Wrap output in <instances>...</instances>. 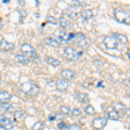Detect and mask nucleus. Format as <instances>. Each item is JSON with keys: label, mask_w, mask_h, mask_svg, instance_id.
<instances>
[{"label": "nucleus", "mask_w": 130, "mask_h": 130, "mask_svg": "<svg viewBox=\"0 0 130 130\" xmlns=\"http://www.w3.org/2000/svg\"><path fill=\"white\" fill-rule=\"evenodd\" d=\"M103 43H104V45L106 46V48L110 49V50L117 49V48H118V45H119L118 42L112 37H106L103 40Z\"/></svg>", "instance_id": "5"}, {"label": "nucleus", "mask_w": 130, "mask_h": 130, "mask_svg": "<svg viewBox=\"0 0 130 130\" xmlns=\"http://www.w3.org/2000/svg\"><path fill=\"white\" fill-rule=\"evenodd\" d=\"M0 124L3 125L5 127H8L9 129H13L14 128V124L9 118L6 117H2L0 119Z\"/></svg>", "instance_id": "14"}, {"label": "nucleus", "mask_w": 130, "mask_h": 130, "mask_svg": "<svg viewBox=\"0 0 130 130\" xmlns=\"http://www.w3.org/2000/svg\"><path fill=\"white\" fill-rule=\"evenodd\" d=\"M46 62L53 67H59L61 65L60 61H58L57 59H56V58L52 57V56H47V58H46Z\"/></svg>", "instance_id": "20"}, {"label": "nucleus", "mask_w": 130, "mask_h": 130, "mask_svg": "<svg viewBox=\"0 0 130 130\" xmlns=\"http://www.w3.org/2000/svg\"><path fill=\"white\" fill-rule=\"evenodd\" d=\"M21 51L22 53L28 56H35L37 54V51H36L35 48L33 46H31L29 43H24L22 46H21Z\"/></svg>", "instance_id": "7"}, {"label": "nucleus", "mask_w": 130, "mask_h": 130, "mask_svg": "<svg viewBox=\"0 0 130 130\" xmlns=\"http://www.w3.org/2000/svg\"><path fill=\"white\" fill-rule=\"evenodd\" d=\"M11 100V95L5 91L0 92V103H8Z\"/></svg>", "instance_id": "15"}, {"label": "nucleus", "mask_w": 130, "mask_h": 130, "mask_svg": "<svg viewBox=\"0 0 130 130\" xmlns=\"http://www.w3.org/2000/svg\"><path fill=\"white\" fill-rule=\"evenodd\" d=\"M63 117V115L61 112H54L52 114H50L49 115V120L50 121H53L56 120H59V119H62Z\"/></svg>", "instance_id": "22"}, {"label": "nucleus", "mask_w": 130, "mask_h": 130, "mask_svg": "<svg viewBox=\"0 0 130 130\" xmlns=\"http://www.w3.org/2000/svg\"><path fill=\"white\" fill-rule=\"evenodd\" d=\"M70 5L73 7H78V6H82L83 5H85V2H82V1H77V0H72L70 2Z\"/></svg>", "instance_id": "27"}, {"label": "nucleus", "mask_w": 130, "mask_h": 130, "mask_svg": "<svg viewBox=\"0 0 130 130\" xmlns=\"http://www.w3.org/2000/svg\"><path fill=\"white\" fill-rule=\"evenodd\" d=\"M1 83H2V82H1V79H0V86H1Z\"/></svg>", "instance_id": "39"}, {"label": "nucleus", "mask_w": 130, "mask_h": 130, "mask_svg": "<svg viewBox=\"0 0 130 130\" xmlns=\"http://www.w3.org/2000/svg\"><path fill=\"white\" fill-rule=\"evenodd\" d=\"M43 128V123L42 121H37L32 127L33 130H42Z\"/></svg>", "instance_id": "28"}, {"label": "nucleus", "mask_w": 130, "mask_h": 130, "mask_svg": "<svg viewBox=\"0 0 130 130\" xmlns=\"http://www.w3.org/2000/svg\"><path fill=\"white\" fill-rule=\"evenodd\" d=\"M61 113H62V115H70L71 114V110L70 108H68V107L66 106H62L61 107Z\"/></svg>", "instance_id": "29"}, {"label": "nucleus", "mask_w": 130, "mask_h": 130, "mask_svg": "<svg viewBox=\"0 0 130 130\" xmlns=\"http://www.w3.org/2000/svg\"><path fill=\"white\" fill-rule=\"evenodd\" d=\"M81 16L84 20L91 19V18L94 17L93 11H92L91 10H82V11H81Z\"/></svg>", "instance_id": "19"}, {"label": "nucleus", "mask_w": 130, "mask_h": 130, "mask_svg": "<svg viewBox=\"0 0 130 130\" xmlns=\"http://www.w3.org/2000/svg\"><path fill=\"white\" fill-rule=\"evenodd\" d=\"M67 130H82V127L77 124H71L67 127Z\"/></svg>", "instance_id": "31"}, {"label": "nucleus", "mask_w": 130, "mask_h": 130, "mask_svg": "<svg viewBox=\"0 0 130 130\" xmlns=\"http://www.w3.org/2000/svg\"><path fill=\"white\" fill-rule=\"evenodd\" d=\"M15 59L18 61V62L22 64H28L30 63V59L24 55H17Z\"/></svg>", "instance_id": "21"}, {"label": "nucleus", "mask_w": 130, "mask_h": 130, "mask_svg": "<svg viewBox=\"0 0 130 130\" xmlns=\"http://www.w3.org/2000/svg\"><path fill=\"white\" fill-rule=\"evenodd\" d=\"M9 2H10V1H8V0H4L3 3H4V4H7V3H9Z\"/></svg>", "instance_id": "37"}, {"label": "nucleus", "mask_w": 130, "mask_h": 130, "mask_svg": "<svg viewBox=\"0 0 130 130\" xmlns=\"http://www.w3.org/2000/svg\"><path fill=\"white\" fill-rule=\"evenodd\" d=\"M76 100L83 104H87L89 102V96L86 93H78L76 95Z\"/></svg>", "instance_id": "12"}, {"label": "nucleus", "mask_w": 130, "mask_h": 130, "mask_svg": "<svg viewBox=\"0 0 130 130\" xmlns=\"http://www.w3.org/2000/svg\"><path fill=\"white\" fill-rule=\"evenodd\" d=\"M2 26H3V25H2V20H1V18H0V29L2 28Z\"/></svg>", "instance_id": "38"}, {"label": "nucleus", "mask_w": 130, "mask_h": 130, "mask_svg": "<svg viewBox=\"0 0 130 130\" xmlns=\"http://www.w3.org/2000/svg\"><path fill=\"white\" fill-rule=\"evenodd\" d=\"M107 121H108V119L98 117V118L94 119L93 121H92V125H93V127H95V128L101 130V129L104 128V127L107 125Z\"/></svg>", "instance_id": "6"}, {"label": "nucleus", "mask_w": 130, "mask_h": 130, "mask_svg": "<svg viewBox=\"0 0 130 130\" xmlns=\"http://www.w3.org/2000/svg\"><path fill=\"white\" fill-rule=\"evenodd\" d=\"M63 55L67 59L71 61H76L79 58V53L72 47H66L63 50Z\"/></svg>", "instance_id": "3"}, {"label": "nucleus", "mask_w": 130, "mask_h": 130, "mask_svg": "<svg viewBox=\"0 0 130 130\" xmlns=\"http://www.w3.org/2000/svg\"><path fill=\"white\" fill-rule=\"evenodd\" d=\"M0 130H9V129H7V128H6V127H4L3 125L0 124Z\"/></svg>", "instance_id": "35"}, {"label": "nucleus", "mask_w": 130, "mask_h": 130, "mask_svg": "<svg viewBox=\"0 0 130 130\" xmlns=\"http://www.w3.org/2000/svg\"><path fill=\"white\" fill-rule=\"evenodd\" d=\"M71 114L74 115V116H80V115H82V111H81L80 108H75L71 111Z\"/></svg>", "instance_id": "32"}, {"label": "nucleus", "mask_w": 130, "mask_h": 130, "mask_svg": "<svg viewBox=\"0 0 130 130\" xmlns=\"http://www.w3.org/2000/svg\"><path fill=\"white\" fill-rule=\"evenodd\" d=\"M104 83V82H99V83H98V84H97V87L99 88V87H102V88H104L105 87V86L104 85H102Z\"/></svg>", "instance_id": "34"}, {"label": "nucleus", "mask_w": 130, "mask_h": 130, "mask_svg": "<svg viewBox=\"0 0 130 130\" xmlns=\"http://www.w3.org/2000/svg\"><path fill=\"white\" fill-rule=\"evenodd\" d=\"M69 85H70L69 82L64 80V79H59V80H57V82H56V89L61 92L65 91V90L69 88Z\"/></svg>", "instance_id": "10"}, {"label": "nucleus", "mask_w": 130, "mask_h": 130, "mask_svg": "<svg viewBox=\"0 0 130 130\" xmlns=\"http://www.w3.org/2000/svg\"><path fill=\"white\" fill-rule=\"evenodd\" d=\"M22 89L24 90L27 95H31V96L37 95L39 91V88L36 84H34V83H30V82L24 83V84L22 85Z\"/></svg>", "instance_id": "1"}, {"label": "nucleus", "mask_w": 130, "mask_h": 130, "mask_svg": "<svg viewBox=\"0 0 130 130\" xmlns=\"http://www.w3.org/2000/svg\"><path fill=\"white\" fill-rule=\"evenodd\" d=\"M57 127L59 129H64L66 128V123L64 122V121H61L57 124Z\"/></svg>", "instance_id": "33"}, {"label": "nucleus", "mask_w": 130, "mask_h": 130, "mask_svg": "<svg viewBox=\"0 0 130 130\" xmlns=\"http://www.w3.org/2000/svg\"><path fill=\"white\" fill-rule=\"evenodd\" d=\"M61 75H62V77H64L65 79H68V80H71V79H74L75 76V74L73 70H62V72H61Z\"/></svg>", "instance_id": "13"}, {"label": "nucleus", "mask_w": 130, "mask_h": 130, "mask_svg": "<svg viewBox=\"0 0 130 130\" xmlns=\"http://www.w3.org/2000/svg\"><path fill=\"white\" fill-rule=\"evenodd\" d=\"M10 108H11V105L9 103H0V111L2 112L9 110Z\"/></svg>", "instance_id": "26"}, {"label": "nucleus", "mask_w": 130, "mask_h": 130, "mask_svg": "<svg viewBox=\"0 0 130 130\" xmlns=\"http://www.w3.org/2000/svg\"><path fill=\"white\" fill-rule=\"evenodd\" d=\"M111 37H114V38L116 40L117 42H120V43H123V44H126V43H127V42H128V39H127V37H126V36L122 35V34H119V33H112V35H111Z\"/></svg>", "instance_id": "11"}, {"label": "nucleus", "mask_w": 130, "mask_h": 130, "mask_svg": "<svg viewBox=\"0 0 130 130\" xmlns=\"http://www.w3.org/2000/svg\"><path fill=\"white\" fill-rule=\"evenodd\" d=\"M73 41H74L79 47L84 48L88 46V44L86 43V37L83 32H78V33H76V34H75Z\"/></svg>", "instance_id": "4"}, {"label": "nucleus", "mask_w": 130, "mask_h": 130, "mask_svg": "<svg viewBox=\"0 0 130 130\" xmlns=\"http://www.w3.org/2000/svg\"><path fill=\"white\" fill-rule=\"evenodd\" d=\"M63 14L67 18H70V19H75V18L78 17V12H77L75 7H73V6L69 7V8H67L66 10H64Z\"/></svg>", "instance_id": "8"}, {"label": "nucleus", "mask_w": 130, "mask_h": 130, "mask_svg": "<svg viewBox=\"0 0 130 130\" xmlns=\"http://www.w3.org/2000/svg\"><path fill=\"white\" fill-rule=\"evenodd\" d=\"M115 18H116L117 21H118L119 23L129 25V21H130L129 15L127 13V12H125L124 10H120V9H115Z\"/></svg>", "instance_id": "2"}, {"label": "nucleus", "mask_w": 130, "mask_h": 130, "mask_svg": "<svg viewBox=\"0 0 130 130\" xmlns=\"http://www.w3.org/2000/svg\"><path fill=\"white\" fill-rule=\"evenodd\" d=\"M26 112L24 110H18L15 112L14 114V117H15V120L18 121H24L26 117Z\"/></svg>", "instance_id": "18"}, {"label": "nucleus", "mask_w": 130, "mask_h": 130, "mask_svg": "<svg viewBox=\"0 0 130 130\" xmlns=\"http://www.w3.org/2000/svg\"><path fill=\"white\" fill-rule=\"evenodd\" d=\"M59 24L62 28L66 29L67 27L70 26V22H69V20L67 19V18H65L64 17H61L59 18Z\"/></svg>", "instance_id": "23"}, {"label": "nucleus", "mask_w": 130, "mask_h": 130, "mask_svg": "<svg viewBox=\"0 0 130 130\" xmlns=\"http://www.w3.org/2000/svg\"><path fill=\"white\" fill-rule=\"evenodd\" d=\"M115 110L116 112H121V111H123L125 109V105L123 103H121V102H118V103H115L114 105Z\"/></svg>", "instance_id": "25"}, {"label": "nucleus", "mask_w": 130, "mask_h": 130, "mask_svg": "<svg viewBox=\"0 0 130 130\" xmlns=\"http://www.w3.org/2000/svg\"><path fill=\"white\" fill-rule=\"evenodd\" d=\"M47 22L50 23V24H53V25H56L57 24V20H56V18H54V17L52 16H49L47 18Z\"/></svg>", "instance_id": "30"}, {"label": "nucleus", "mask_w": 130, "mask_h": 130, "mask_svg": "<svg viewBox=\"0 0 130 130\" xmlns=\"http://www.w3.org/2000/svg\"><path fill=\"white\" fill-rule=\"evenodd\" d=\"M119 118H120L119 113L116 112L115 110L109 111V112H108V113H107V115H106V119H109V120L118 121Z\"/></svg>", "instance_id": "17"}, {"label": "nucleus", "mask_w": 130, "mask_h": 130, "mask_svg": "<svg viewBox=\"0 0 130 130\" xmlns=\"http://www.w3.org/2000/svg\"><path fill=\"white\" fill-rule=\"evenodd\" d=\"M19 4H20L21 5H25L24 2H22V1H19Z\"/></svg>", "instance_id": "36"}, {"label": "nucleus", "mask_w": 130, "mask_h": 130, "mask_svg": "<svg viewBox=\"0 0 130 130\" xmlns=\"http://www.w3.org/2000/svg\"><path fill=\"white\" fill-rule=\"evenodd\" d=\"M44 43H45V44L51 46V47H54V48L59 47V45H60L59 42L54 38H51V37H45Z\"/></svg>", "instance_id": "16"}, {"label": "nucleus", "mask_w": 130, "mask_h": 130, "mask_svg": "<svg viewBox=\"0 0 130 130\" xmlns=\"http://www.w3.org/2000/svg\"><path fill=\"white\" fill-rule=\"evenodd\" d=\"M84 111L86 114L89 115H93L95 114V109L94 108V107H92L91 105H87L84 108Z\"/></svg>", "instance_id": "24"}, {"label": "nucleus", "mask_w": 130, "mask_h": 130, "mask_svg": "<svg viewBox=\"0 0 130 130\" xmlns=\"http://www.w3.org/2000/svg\"><path fill=\"white\" fill-rule=\"evenodd\" d=\"M14 47H15L14 43H10L5 38L0 41V49L3 50L4 51H11L12 50H14Z\"/></svg>", "instance_id": "9"}]
</instances>
